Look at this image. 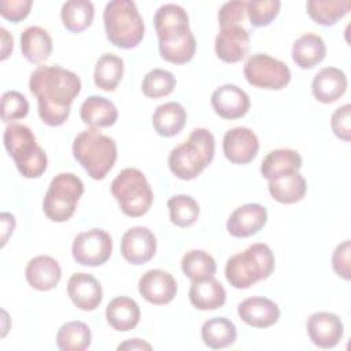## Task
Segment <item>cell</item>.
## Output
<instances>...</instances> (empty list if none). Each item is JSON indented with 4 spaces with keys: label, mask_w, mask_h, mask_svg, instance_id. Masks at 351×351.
Masks as SVG:
<instances>
[{
    "label": "cell",
    "mask_w": 351,
    "mask_h": 351,
    "mask_svg": "<svg viewBox=\"0 0 351 351\" xmlns=\"http://www.w3.org/2000/svg\"><path fill=\"white\" fill-rule=\"evenodd\" d=\"M121 254L132 265H144L156 254V237L145 226L128 229L121 239Z\"/></svg>",
    "instance_id": "obj_13"
},
{
    "label": "cell",
    "mask_w": 351,
    "mask_h": 351,
    "mask_svg": "<svg viewBox=\"0 0 351 351\" xmlns=\"http://www.w3.org/2000/svg\"><path fill=\"white\" fill-rule=\"evenodd\" d=\"M186 122V111L177 101H167L156 107L152 114V126L162 137L178 134Z\"/></svg>",
    "instance_id": "obj_29"
},
{
    "label": "cell",
    "mask_w": 351,
    "mask_h": 351,
    "mask_svg": "<svg viewBox=\"0 0 351 351\" xmlns=\"http://www.w3.org/2000/svg\"><path fill=\"white\" fill-rule=\"evenodd\" d=\"M326 45L321 36L304 33L292 45V60L298 67L307 70L315 67L325 59Z\"/></svg>",
    "instance_id": "obj_26"
},
{
    "label": "cell",
    "mask_w": 351,
    "mask_h": 351,
    "mask_svg": "<svg viewBox=\"0 0 351 351\" xmlns=\"http://www.w3.org/2000/svg\"><path fill=\"white\" fill-rule=\"evenodd\" d=\"M237 314L244 324L252 328H269L280 319L281 311L273 300L263 296H251L239 303Z\"/></svg>",
    "instance_id": "obj_20"
},
{
    "label": "cell",
    "mask_w": 351,
    "mask_h": 351,
    "mask_svg": "<svg viewBox=\"0 0 351 351\" xmlns=\"http://www.w3.org/2000/svg\"><path fill=\"white\" fill-rule=\"evenodd\" d=\"M67 295L73 304L84 311L96 310L103 300V289L96 277L74 273L67 281Z\"/></svg>",
    "instance_id": "obj_19"
},
{
    "label": "cell",
    "mask_w": 351,
    "mask_h": 351,
    "mask_svg": "<svg viewBox=\"0 0 351 351\" xmlns=\"http://www.w3.org/2000/svg\"><path fill=\"white\" fill-rule=\"evenodd\" d=\"M170 221L178 228L192 226L199 215L200 207L197 202L189 195H174L167 200Z\"/></svg>",
    "instance_id": "obj_37"
},
{
    "label": "cell",
    "mask_w": 351,
    "mask_h": 351,
    "mask_svg": "<svg viewBox=\"0 0 351 351\" xmlns=\"http://www.w3.org/2000/svg\"><path fill=\"white\" fill-rule=\"evenodd\" d=\"M80 117L82 122L90 128H110L118 119V110L111 100L92 95L81 104Z\"/></svg>",
    "instance_id": "obj_25"
},
{
    "label": "cell",
    "mask_w": 351,
    "mask_h": 351,
    "mask_svg": "<svg viewBox=\"0 0 351 351\" xmlns=\"http://www.w3.org/2000/svg\"><path fill=\"white\" fill-rule=\"evenodd\" d=\"M181 270L192 282H197L215 277L217 263L208 252L191 250L185 252L181 259Z\"/></svg>",
    "instance_id": "obj_36"
},
{
    "label": "cell",
    "mask_w": 351,
    "mask_h": 351,
    "mask_svg": "<svg viewBox=\"0 0 351 351\" xmlns=\"http://www.w3.org/2000/svg\"><path fill=\"white\" fill-rule=\"evenodd\" d=\"M32 5V0H0V14L4 19L18 23L29 15Z\"/></svg>",
    "instance_id": "obj_44"
},
{
    "label": "cell",
    "mask_w": 351,
    "mask_h": 351,
    "mask_svg": "<svg viewBox=\"0 0 351 351\" xmlns=\"http://www.w3.org/2000/svg\"><path fill=\"white\" fill-rule=\"evenodd\" d=\"M347 90V75L337 67L321 69L311 81L313 96L324 103L330 104L339 100Z\"/></svg>",
    "instance_id": "obj_22"
},
{
    "label": "cell",
    "mask_w": 351,
    "mask_h": 351,
    "mask_svg": "<svg viewBox=\"0 0 351 351\" xmlns=\"http://www.w3.org/2000/svg\"><path fill=\"white\" fill-rule=\"evenodd\" d=\"M243 73L250 85L261 89L280 90L291 81L289 67L267 53L250 56L244 64Z\"/></svg>",
    "instance_id": "obj_10"
},
{
    "label": "cell",
    "mask_w": 351,
    "mask_h": 351,
    "mask_svg": "<svg viewBox=\"0 0 351 351\" xmlns=\"http://www.w3.org/2000/svg\"><path fill=\"white\" fill-rule=\"evenodd\" d=\"M302 156L291 148H280L270 151L261 163V174L267 181H273L293 173H299L302 167Z\"/></svg>",
    "instance_id": "obj_23"
},
{
    "label": "cell",
    "mask_w": 351,
    "mask_h": 351,
    "mask_svg": "<svg viewBox=\"0 0 351 351\" xmlns=\"http://www.w3.org/2000/svg\"><path fill=\"white\" fill-rule=\"evenodd\" d=\"M189 302L197 310H217L226 302V291L215 278L192 282L189 288Z\"/></svg>",
    "instance_id": "obj_27"
},
{
    "label": "cell",
    "mask_w": 351,
    "mask_h": 351,
    "mask_svg": "<svg viewBox=\"0 0 351 351\" xmlns=\"http://www.w3.org/2000/svg\"><path fill=\"white\" fill-rule=\"evenodd\" d=\"M154 25L162 59L173 64H185L193 59L196 38L189 29V16L181 5H160L154 15Z\"/></svg>",
    "instance_id": "obj_2"
},
{
    "label": "cell",
    "mask_w": 351,
    "mask_h": 351,
    "mask_svg": "<svg viewBox=\"0 0 351 351\" xmlns=\"http://www.w3.org/2000/svg\"><path fill=\"white\" fill-rule=\"evenodd\" d=\"M123 77V60L114 53H103L95 66V85L106 92H112Z\"/></svg>",
    "instance_id": "obj_33"
},
{
    "label": "cell",
    "mask_w": 351,
    "mask_h": 351,
    "mask_svg": "<svg viewBox=\"0 0 351 351\" xmlns=\"http://www.w3.org/2000/svg\"><path fill=\"white\" fill-rule=\"evenodd\" d=\"M267 222V210L258 203H247L237 207L228 218V233L237 239L256 234Z\"/></svg>",
    "instance_id": "obj_18"
},
{
    "label": "cell",
    "mask_w": 351,
    "mask_h": 351,
    "mask_svg": "<svg viewBox=\"0 0 351 351\" xmlns=\"http://www.w3.org/2000/svg\"><path fill=\"white\" fill-rule=\"evenodd\" d=\"M117 350H152V346L141 339H129L121 343Z\"/></svg>",
    "instance_id": "obj_47"
},
{
    "label": "cell",
    "mask_w": 351,
    "mask_h": 351,
    "mask_svg": "<svg viewBox=\"0 0 351 351\" xmlns=\"http://www.w3.org/2000/svg\"><path fill=\"white\" fill-rule=\"evenodd\" d=\"M138 292L151 304H167L177 295V281L169 271L151 269L140 277Z\"/></svg>",
    "instance_id": "obj_14"
},
{
    "label": "cell",
    "mask_w": 351,
    "mask_h": 351,
    "mask_svg": "<svg viewBox=\"0 0 351 351\" xmlns=\"http://www.w3.org/2000/svg\"><path fill=\"white\" fill-rule=\"evenodd\" d=\"M111 193L121 211L132 218L145 215L154 202V192L144 173L136 167H126L111 182Z\"/></svg>",
    "instance_id": "obj_8"
},
{
    "label": "cell",
    "mask_w": 351,
    "mask_h": 351,
    "mask_svg": "<svg viewBox=\"0 0 351 351\" xmlns=\"http://www.w3.org/2000/svg\"><path fill=\"white\" fill-rule=\"evenodd\" d=\"M330 128L336 137L348 143L351 140V106L347 103L336 108L330 118Z\"/></svg>",
    "instance_id": "obj_42"
},
{
    "label": "cell",
    "mask_w": 351,
    "mask_h": 351,
    "mask_svg": "<svg viewBox=\"0 0 351 351\" xmlns=\"http://www.w3.org/2000/svg\"><path fill=\"white\" fill-rule=\"evenodd\" d=\"M210 103L215 114L223 119H239L244 117L251 107L247 92L233 84L218 86L213 92Z\"/></svg>",
    "instance_id": "obj_17"
},
{
    "label": "cell",
    "mask_w": 351,
    "mask_h": 351,
    "mask_svg": "<svg viewBox=\"0 0 351 351\" xmlns=\"http://www.w3.org/2000/svg\"><path fill=\"white\" fill-rule=\"evenodd\" d=\"M25 277L32 288L45 292L53 289L59 284L62 269L55 258L49 255H38L27 262Z\"/></svg>",
    "instance_id": "obj_21"
},
{
    "label": "cell",
    "mask_w": 351,
    "mask_h": 351,
    "mask_svg": "<svg viewBox=\"0 0 351 351\" xmlns=\"http://www.w3.org/2000/svg\"><path fill=\"white\" fill-rule=\"evenodd\" d=\"M84 193L82 180L73 173H59L51 182L43 199V211L53 222H66L75 213Z\"/></svg>",
    "instance_id": "obj_9"
},
{
    "label": "cell",
    "mask_w": 351,
    "mask_h": 351,
    "mask_svg": "<svg viewBox=\"0 0 351 351\" xmlns=\"http://www.w3.org/2000/svg\"><path fill=\"white\" fill-rule=\"evenodd\" d=\"M0 34H1V56H0V59L5 60L12 52L14 40H12V36L4 27H0Z\"/></svg>",
    "instance_id": "obj_46"
},
{
    "label": "cell",
    "mask_w": 351,
    "mask_h": 351,
    "mask_svg": "<svg viewBox=\"0 0 351 351\" xmlns=\"http://www.w3.org/2000/svg\"><path fill=\"white\" fill-rule=\"evenodd\" d=\"M107 40L122 49L136 48L144 37V21L132 0H111L103 11Z\"/></svg>",
    "instance_id": "obj_6"
},
{
    "label": "cell",
    "mask_w": 351,
    "mask_h": 351,
    "mask_svg": "<svg viewBox=\"0 0 351 351\" xmlns=\"http://www.w3.org/2000/svg\"><path fill=\"white\" fill-rule=\"evenodd\" d=\"M176 77L173 73L163 69L149 70L141 82L143 93L149 99H159L170 95L176 88Z\"/></svg>",
    "instance_id": "obj_38"
},
{
    "label": "cell",
    "mask_w": 351,
    "mask_h": 351,
    "mask_svg": "<svg viewBox=\"0 0 351 351\" xmlns=\"http://www.w3.org/2000/svg\"><path fill=\"white\" fill-rule=\"evenodd\" d=\"M351 245L350 240L340 243L332 255V267L335 273L348 281L351 278Z\"/></svg>",
    "instance_id": "obj_43"
},
{
    "label": "cell",
    "mask_w": 351,
    "mask_h": 351,
    "mask_svg": "<svg viewBox=\"0 0 351 351\" xmlns=\"http://www.w3.org/2000/svg\"><path fill=\"white\" fill-rule=\"evenodd\" d=\"M202 340L213 350H221L232 346L237 337L236 325L225 317H214L202 325Z\"/></svg>",
    "instance_id": "obj_30"
},
{
    "label": "cell",
    "mask_w": 351,
    "mask_h": 351,
    "mask_svg": "<svg viewBox=\"0 0 351 351\" xmlns=\"http://www.w3.org/2000/svg\"><path fill=\"white\" fill-rule=\"evenodd\" d=\"M350 8V0H308L306 3L308 16L321 26H333L348 14Z\"/></svg>",
    "instance_id": "obj_35"
},
{
    "label": "cell",
    "mask_w": 351,
    "mask_h": 351,
    "mask_svg": "<svg viewBox=\"0 0 351 351\" xmlns=\"http://www.w3.org/2000/svg\"><path fill=\"white\" fill-rule=\"evenodd\" d=\"M225 158L234 165H248L252 162L259 149L258 136L245 126L229 129L222 140Z\"/></svg>",
    "instance_id": "obj_12"
},
{
    "label": "cell",
    "mask_w": 351,
    "mask_h": 351,
    "mask_svg": "<svg viewBox=\"0 0 351 351\" xmlns=\"http://www.w3.org/2000/svg\"><path fill=\"white\" fill-rule=\"evenodd\" d=\"M73 155L90 178L103 180L114 167L118 149L112 137L89 128L75 136Z\"/></svg>",
    "instance_id": "obj_4"
},
{
    "label": "cell",
    "mask_w": 351,
    "mask_h": 351,
    "mask_svg": "<svg viewBox=\"0 0 351 351\" xmlns=\"http://www.w3.org/2000/svg\"><path fill=\"white\" fill-rule=\"evenodd\" d=\"M141 318V311L136 300L128 296L114 298L106 307V319L117 332L134 329Z\"/></svg>",
    "instance_id": "obj_24"
},
{
    "label": "cell",
    "mask_w": 351,
    "mask_h": 351,
    "mask_svg": "<svg viewBox=\"0 0 351 351\" xmlns=\"http://www.w3.org/2000/svg\"><path fill=\"white\" fill-rule=\"evenodd\" d=\"M3 143L18 171L25 178H38L45 173L48 166L47 154L37 144L29 126L23 123L8 125L3 134Z\"/></svg>",
    "instance_id": "obj_7"
},
{
    "label": "cell",
    "mask_w": 351,
    "mask_h": 351,
    "mask_svg": "<svg viewBox=\"0 0 351 351\" xmlns=\"http://www.w3.org/2000/svg\"><path fill=\"white\" fill-rule=\"evenodd\" d=\"M81 88L80 77L60 66H38L29 80V89L37 99L38 117L48 126H60L67 121Z\"/></svg>",
    "instance_id": "obj_1"
},
{
    "label": "cell",
    "mask_w": 351,
    "mask_h": 351,
    "mask_svg": "<svg viewBox=\"0 0 351 351\" xmlns=\"http://www.w3.org/2000/svg\"><path fill=\"white\" fill-rule=\"evenodd\" d=\"M247 15V1L233 0L222 4L218 11V23L221 27L230 25H241Z\"/></svg>",
    "instance_id": "obj_41"
},
{
    "label": "cell",
    "mask_w": 351,
    "mask_h": 351,
    "mask_svg": "<svg viewBox=\"0 0 351 351\" xmlns=\"http://www.w3.org/2000/svg\"><path fill=\"white\" fill-rule=\"evenodd\" d=\"M250 32L243 25L221 27L215 37V53L225 63H237L250 51Z\"/></svg>",
    "instance_id": "obj_16"
},
{
    "label": "cell",
    "mask_w": 351,
    "mask_h": 351,
    "mask_svg": "<svg viewBox=\"0 0 351 351\" xmlns=\"http://www.w3.org/2000/svg\"><path fill=\"white\" fill-rule=\"evenodd\" d=\"M21 51L30 63L45 62L52 52V38L41 26H29L21 34Z\"/></svg>",
    "instance_id": "obj_28"
},
{
    "label": "cell",
    "mask_w": 351,
    "mask_h": 351,
    "mask_svg": "<svg viewBox=\"0 0 351 351\" xmlns=\"http://www.w3.org/2000/svg\"><path fill=\"white\" fill-rule=\"evenodd\" d=\"M112 254V239L103 229L93 228L75 236L71 245V255L81 266H101Z\"/></svg>",
    "instance_id": "obj_11"
},
{
    "label": "cell",
    "mask_w": 351,
    "mask_h": 351,
    "mask_svg": "<svg viewBox=\"0 0 351 351\" xmlns=\"http://www.w3.org/2000/svg\"><path fill=\"white\" fill-rule=\"evenodd\" d=\"M90 343V328L82 321L66 322L56 333V346L62 351H85Z\"/></svg>",
    "instance_id": "obj_34"
},
{
    "label": "cell",
    "mask_w": 351,
    "mask_h": 351,
    "mask_svg": "<svg viewBox=\"0 0 351 351\" xmlns=\"http://www.w3.org/2000/svg\"><path fill=\"white\" fill-rule=\"evenodd\" d=\"M267 189L276 202L282 204H293L304 197L307 184L300 173H293L291 176L269 181Z\"/></svg>",
    "instance_id": "obj_31"
},
{
    "label": "cell",
    "mask_w": 351,
    "mask_h": 351,
    "mask_svg": "<svg viewBox=\"0 0 351 351\" xmlns=\"http://www.w3.org/2000/svg\"><path fill=\"white\" fill-rule=\"evenodd\" d=\"M214 154V134L206 128H196L182 144L170 151L167 165L173 176L189 181L196 178L213 162Z\"/></svg>",
    "instance_id": "obj_3"
},
{
    "label": "cell",
    "mask_w": 351,
    "mask_h": 351,
    "mask_svg": "<svg viewBox=\"0 0 351 351\" xmlns=\"http://www.w3.org/2000/svg\"><path fill=\"white\" fill-rule=\"evenodd\" d=\"M0 222H1V247H4L5 243L8 241V237L12 234L15 229V217L11 213H1Z\"/></svg>",
    "instance_id": "obj_45"
},
{
    "label": "cell",
    "mask_w": 351,
    "mask_h": 351,
    "mask_svg": "<svg viewBox=\"0 0 351 351\" xmlns=\"http://www.w3.org/2000/svg\"><path fill=\"white\" fill-rule=\"evenodd\" d=\"M274 267L276 258L271 248L265 243H255L226 261L225 277L233 288L247 289L269 278Z\"/></svg>",
    "instance_id": "obj_5"
},
{
    "label": "cell",
    "mask_w": 351,
    "mask_h": 351,
    "mask_svg": "<svg viewBox=\"0 0 351 351\" xmlns=\"http://www.w3.org/2000/svg\"><path fill=\"white\" fill-rule=\"evenodd\" d=\"M281 1L278 0H250L247 1V16L255 27L270 25L278 15Z\"/></svg>",
    "instance_id": "obj_39"
},
{
    "label": "cell",
    "mask_w": 351,
    "mask_h": 351,
    "mask_svg": "<svg viewBox=\"0 0 351 351\" xmlns=\"http://www.w3.org/2000/svg\"><path fill=\"white\" fill-rule=\"evenodd\" d=\"M311 343L319 348L336 347L344 333L341 319L329 311H317L311 314L306 324Z\"/></svg>",
    "instance_id": "obj_15"
},
{
    "label": "cell",
    "mask_w": 351,
    "mask_h": 351,
    "mask_svg": "<svg viewBox=\"0 0 351 351\" xmlns=\"http://www.w3.org/2000/svg\"><path fill=\"white\" fill-rule=\"evenodd\" d=\"M29 114V101L18 90H7L1 96V121L22 119Z\"/></svg>",
    "instance_id": "obj_40"
},
{
    "label": "cell",
    "mask_w": 351,
    "mask_h": 351,
    "mask_svg": "<svg viewBox=\"0 0 351 351\" xmlns=\"http://www.w3.org/2000/svg\"><path fill=\"white\" fill-rule=\"evenodd\" d=\"M95 16V7L88 0H69L63 3L60 18L63 26L71 33H81L88 29Z\"/></svg>",
    "instance_id": "obj_32"
}]
</instances>
